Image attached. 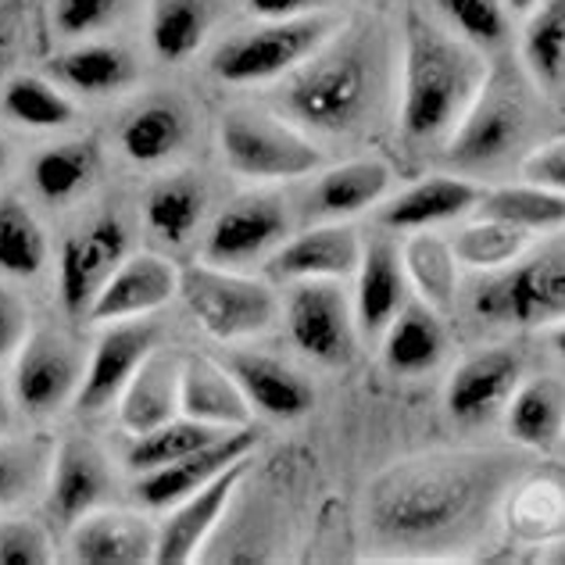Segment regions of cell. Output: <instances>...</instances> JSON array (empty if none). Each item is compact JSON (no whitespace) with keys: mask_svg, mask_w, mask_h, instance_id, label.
Masks as SVG:
<instances>
[{"mask_svg":"<svg viewBox=\"0 0 565 565\" xmlns=\"http://www.w3.org/2000/svg\"><path fill=\"white\" fill-rule=\"evenodd\" d=\"M51 533L36 519H8L0 523V565H51Z\"/></svg>","mask_w":565,"mask_h":565,"instance_id":"7bdbcfd3","label":"cell"},{"mask_svg":"<svg viewBox=\"0 0 565 565\" xmlns=\"http://www.w3.org/2000/svg\"><path fill=\"white\" fill-rule=\"evenodd\" d=\"M204 186L198 180H186V175H175L151 190L147 198V226H151L161 241L169 244H186L193 233H198L201 218H204Z\"/></svg>","mask_w":565,"mask_h":565,"instance_id":"8d00e7d4","label":"cell"},{"mask_svg":"<svg viewBox=\"0 0 565 565\" xmlns=\"http://www.w3.org/2000/svg\"><path fill=\"white\" fill-rule=\"evenodd\" d=\"M230 429H218V426H207L198 419H169L166 426L151 429V434H140L137 440L129 444L126 451V462L129 469L137 472H151L158 466H169V462H180V458L193 455L215 444L218 437H226Z\"/></svg>","mask_w":565,"mask_h":565,"instance_id":"d590c367","label":"cell"},{"mask_svg":"<svg viewBox=\"0 0 565 565\" xmlns=\"http://www.w3.org/2000/svg\"><path fill=\"white\" fill-rule=\"evenodd\" d=\"M476 215L509 222L526 233H552L565 226V193L547 190L541 183H512V186H498V190H483L480 204H476Z\"/></svg>","mask_w":565,"mask_h":565,"instance_id":"d6a6232c","label":"cell"},{"mask_svg":"<svg viewBox=\"0 0 565 565\" xmlns=\"http://www.w3.org/2000/svg\"><path fill=\"white\" fill-rule=\"evenodd\" d=\"M501 4L509 8V14H530L541 0H501Z\"/></svg>","mask_w":565,"mask_h":565,"instance_id":"f907efd6","label":"cell"},{"mask_svg":"<svg viewBox=\"0 0 565 565\" xmlns=\"http://www.w3.org/2000/svg\"><path fill=\"white\" fill-rule=\"evenodd\" d=\"M47 262V236L22 201H0V273L36 276Z\"/></svg>","mask_w":565,"mask_h":565,"instance_id":"f35d334b","label":"cell"},{"mask_svg":"<svg viewBox=\"0 0 565 565\" xmlns=\"http://www.w3.org/2000/svg\"><path fill=\"white\" fill-rule=\"evenodd\" d=\"M54 79L76 90L83 97H108L115 90H126L137 76L129 51L115 47V43H79V47L54 57Z\"/></svg>","mask_w":565,"mask_h":565,"instance_id":"f1b7e54d","label":"cell"},{"mask_svg":"<svg viewBox=\"0 0 565 565\" xmlns=\"http://www.w3.org/2000/svg\"><path fill=\"white\" fill-rule=\"evenodd\" d=\"M512 519L519 533L526 537H541V533H552L555 526H562L565 519V498L555 483H533L519 490V498L512 504Z\"/></svg>","mask_w":565,"mask_h":565,"instance_id":"ee69618b","label":"cell"},{"mask_svg":"<svg viewBox=\"0 0 565 565\" xmlns=\"http://www.w3.org/2000/svg\"><path fill=\"white\" fill-rule=\"evenodd\" d=\"M504 408L509 437L530 451H552L565 437V383L558 376L519 380Z\"/></svg>","mask_w":565,"mask_h":565,"instance_id":"83f0119b","label":"cell"},{"mask_svg":"<svg viewBox=\"0 0 565 565\" xmlns=\"http://www.w3.org/2000/svg\"><path fill=\"white\" fill-rule=\"evenodd\" d=\"M530 137V104L519 83L509 76H487L469 115L448 137V166L462 175L498 169Z\"/></svg>","mask_w":565,"mask_h":565,"instance_id":"8992f818","label":"cell"},{"mask_svg":"<svg viewBox=\"0 0 565 565\" xmlns=\"http://www.w3.org/2000/svg\"><path fill=\"white\" fill-rule=\"evenodd\" d=\"M483 198V186L469 180L462 172H434L397 193L383 204L380 222L386 230L415 233V230H434L440 222L462 218L466 212H476V204Z\"/></svg>","mask_w":565,"mask_h":565,"instance_id":"7402d4cb","label":"cell"},{"mask_svg":"<svg viewBox=\"0 0 565 565\" xmlns=\"http://www.w3.org/2000/svg\"><path fill=\"white\" fill-rule=\"evenodd\" d=\"M247 11L262 22H282V19H305L326 8V0H244Z\"/></svg>","mask_w":565,"mask_h":565,"instance_id":"c3c4849f","label":"cell"},{"mask_svg":"<svg viewBox=\"0 0 565 565\" xmlns=\"http://www.w3.org/2000/svg\"><path fill=\"white\" fill-rule=\"evenodd\" d=\"M287 333L294 348L308 354L319 365H351L359 322L348 294L337 287V279H301L287 297Z\"/></svg>","mask_w":565,"mask_h":565,"instance_id":"9c48e42d","label":"cell"},{"mask_svg":"<svg viewBox=\"0 0 565 565\" xmlns=\"http://www.w3.org/2000/svg\"><path fill=\"white\" fill-rule=\"evenodd\" d=\"M523 175L530 183H541L547 190L565 193V137L541 143L537 151L523 158Z\"/></svg>","mask_w":565,"mask_h":565,"instance_id":"bcb514c9","label":"cell"},{"mask_svg":"<svg viewBox=\"0 0 565 565\" xmlns=\"http://www.w3.org/2000/svg\"><path fill=\"white\" fill-rule=\"evenodd\" d=\"M333 29L337 22L322 11L305 14V19L262 22L258 29H247L222 43L212 54V72L222 83H269L290 76L333 36Z\"/></svg>","mask_w":565,"mask_h":565,"instance_id":"52a82bcc","label":"cell"},{"mask_svg":"<svg viewBox=\"0 0 565 565\" xmlns=\"http://www.w3.org/2000/svg\"><path fill=\"white\" fill-rule=\"evenodd\" d=\"M365 241L348 222H319L276 247L269 276L279 282L301 279H348L359 273Z\"/></svg>","mask_w":565,"mask_h":565,"instance_id":"9a60e30c","label":"cell"},{"mask_svg":"<svg viewBox=\"0 0 565 565\" xmlns=\"http://www.w3.org/2000/svg\"><path fill=\"white\" fill-rule=\"evenodd\" d=\"M180 294L190 316L215 340H244L265 333L279 316V297L269 282L236 276L212 262L183 269Z\"/></svg>","mask_w":565,"mask_h":565,"instance_id":"5b68a950","label":"cell"},{"mask_svg":"<svg viewBox=\"0 0 565 565\" xmlns=\"http://www.w3.org/2000/svg\"><path fill=\"white\" fill-rule=\"evenodd\" d=\"M186 143V115L172 100H147L118 129V147L129 161L154 166L172 158Z\"/></svg>","mask_w":565,"mask_h":565,"instance_id":"1f68e13d","label":"cell"},{"mask_svg":"<svg viewBox=\"0 0 565 565\" xmlns=\"http://www.w3.org/2000/svg\"><path fill=\"white\" fill-rule=\"evenodd\" d=\"M212 29V0H154L151 47L161 62H186Z\"/></svg>","mask_w":565,"mask_h":565,"instance_id":"e575fe53","label":"cell"},{"mask_svg":"<svg viewBox=\"0 0 565 565\" xmlns=\"http://www.w3.org/2000/svg\"><path fill=\"white\" fill-rule=\"evenodd\" d=\"M226 369L241 383L247 405L269 415V419H301L316 405V386H311L297 369L282 365L279 359L258 351H233L226 359Z\"/></svg>","mask_w":565,"mask_h":565,"instance_id":"603a6c76","label":"cell"},{"mask_svg":"<svg viewBox=\"0 0 565 565\" xmlns=\"http://www.w3.org/2000/svg\"><path fill=\"white\" fill-rule=\"evenodd\" d=\"M111 469L97 444L68 437L54 448L47 476V504L57 523H79L83 515L100 509L111 494Z\"/></svg>","mask_w":565,"mask_h":565,"instance_id":"e0dca14e","label":"cell"},{"mask_svg":"<svg viewBox=\"0 0 565 565\" xmlns=\"http://www.w3.org/2000/svg\"><path fill=\"white\" fill-rule=\"evenodd\" d=\"M448 354V326L437 308L423 297L408 301L397 311L394 322L383 330V365L394 376H419L437 369Z\"/></svg>","mask_w":565,"mask_h":565,"instance_id":"4316f807","label":"cell"},{"mask_svg":"<svg viewBox=\"0 0 565 565\" xmlns=\"http://www.w3.org/2000/svg\"><path fill=\"white\" fill-rule=\"evenodd\" d=\"M519 462L501 451H429L401 458L365 490L373 537L391 547L426 552L472 537L494 515Z\"/></svg>","mask_w":565,"mask_h":565,"instance_id":"6da1fadb","label":"cell"},{"mask_svg":"<svg viewBox=\"0 0 565 565\" xmlns=\"http://www.w3.org/2000/svg\"><path fill=\"white\" fill-rule=\"evenodd\" d=\"M476 319L498 326H552L565 319V236L523 265L490 276L472 294Z\"/></svg>","mask_w":565,"mask_h":565,"instance_id":"ba28073f","label":"cell"},{"mask_svg":"<svg viewBox=\"0 0 565 565\" xmlns=\"http://www.w3.org/2000/svg\"><path fill=\"white\" fill-rule=\"evenodd\" d=\"M154 348H158V326L143 319H122L108 333H100L90 354V365H86L83 383L76 391V408L83 415L111 408L118 394L126 391L129 376L137 373L140 362Z\"/></svg>","mask_w":565,"mask_h":565,"instance_id":"7c38bea8","label":"cell"},{"mask_svg":"<svg viewBox=\"0 0 565 565\" xmlns=\"http://www.w3.org/2000/svg\"><path fill=\"white\" fill-rule=\"evenodd\" d=\"M122 11V0H54V25L65 36H94L111 25Z\"/></svg>","mask_w":565,"mask_h":565,"instance_id":"f6af8a7d","label":"cell"},{"mask_svg":"<svg viewBox=\"0 0 565 565\" xmlns=\"http://www.w3.org/2000/svg\"><path fill=\"white\" fill-rule=\"evenodd\" d=\"M359 290H354V322L359 333L376 340L383 337L386 326L394 322V316L408 305V273L405 262L397 255V244L391 236H373L362 250L359 262Z\"/></svg>","mask_w":565,"mask_h":565,"instance_id":"44dd1931","label":"cell"},{"mask_svg":"<svg viewBox=\"0 0 565 565\" xmlns=\"http://www.w3.org/2000/svg\"><path fill=\"white\" fill-rule=\"evenodd\" d=\"M401 262H405L408 282L419 290L423 301L437 308L440 316H448L458 294V258L451 250V241H444V236L429 230H415L408 244L401 247Z\"/></svg>","mask_w":565,"mask_h":565,"instance_id":"4dcf8cb0","label":"cell"},{"mask_svg":"<svg viewBox=\"0 0 565 565\" xmlns=\"http://www.w3.org/2000/svg\"><path fill=\"white\" fill-rule=\"evenodd\" d=\"M373 29L333 33L279 86V108L301 129L348 137L373 118L383 86V62Z\"/></svg>","mask_w":565,"mask_h":565,"instance_id":"3957f363","label":"cell"},{"mask_svg":"<svg viewBox=\"0 0 565 565\" xmlns=\"http://www.w3.org/2000/svg\"><path fill=\"white\" fill-rule=\"evenodd\" d=\"M51 451L43 444H0V504H19L51 476Z\"/></svg>","mask_w":565,"mask_h":565,"instance_id":"b9f144b4","label":"cell"},{"mask_svg":"<svg viewBox=\"0 0 565 565\" xmlns=\"http://www.w3.org/2000/svg\"><path fill=\"white\" fill-rule=\"evenodd\" d=\"M247 476V458L233 462L226 472H218L212 483L193 490L183 501H175L166 523L158 526V547L154 562L158 565H186L198 558V547L207 541V533L218 526V519L226 515L233 494L241 490Z\"/></svg>","mask_w":565,"mask_h":565,"instance_id":"5bb4252c","label":"cell"},{"mask_svg":"<svg viewBox=\"0 0 565 565\" xmlns=\"http://www.w3.org/2000/svg\"><path fill=\"white\" fill-rule=\"evenodd\" d=\"M83 383V365L76 348L51 330L25 337L14 362V401L25 415H54L68 397H76Z\"/></svg>","mask_w":565,"mask_h":565,"instance_id":"30bf717a","label":"cell"},{"mask_svg":"<svg viewBox=\"0 0 565 565\" xmlns=\"http://www.w3.org/2000/svg\"><path fill=\"white\" fill-rule=\"evenodd\" d=\"M94 172H97V147L90 140H72V143H57L36 158L33 183L43 201L65 204L79 190H86Z\"/></svg>","mask_w":565,"mask_h":565,"instance_id":"74e56055","label":"cell"},{"mask_svg":"<svg viewBox=\"0 0 565 565\" xmlns=\"http://www.w3.org/2000/svg\"><path fill=\"white\" fill-rule=\"evenodd\" d=\"M394 183V169L383 158H354L344 166L326 169L308 193L311 215L319 222H344L386 198Z\"/></svg>","mask_w":565,"mask_h":565,"instance_id":"484cf974","label":"cell"},{"mask_svg":"<svg viewBox=\"0 0 565 565\" xmlns=\"http://www.w3.org/2000/svg\"><path fill=\"white\" fill-rule=\"evenodd\" d=\"M547 340H552V348H555L558 359H565V319L547 326Z\"/></svg>","mask_w":565,"mask_h":565,"instance_id":"681fc988","label":"cell"},{"mask_svg":"<svg viewBox=\"0 0 565 565\" xmlns=\"http://www.w3.org/2000/svg\"><path fill=\"white\" fill-rule=\"evenodd\" d=\"M523 380V359L509 348L476 351L455 369L448 383V412L458 423H487L509 405Z\"/></svg>","mask_w":565,"mask_h":565,"instance_id":"ffe728a7","label":"cell"},{"mask_svg":"<svg viewBox=\"0 0 565 565\" xmlns=\"http://www.w3.org/2000/svg\"><path fill=\"white\" fill-rule=\"evenodd\" d=\"M4 169H8V147L0 143V175H4Z\"/></svg>","mask_w":565,"mask_h":565,"instance_id":"816d5d0a","label":"cell"},{"mask_svg":"<svg viewBox=\"0 0 565 565\" xmlns=\"http://www.w3.org/2000/svg\"><path fill=\"white\" fill-rule=\"evenodd\" d=\"M487 76L490 68L480 47L412 8L401 47V137L412 147L448 143L487 86Z\"/></svg>","mask_w":565,"mask_h":565,"instance_id":"7a4b0ae2","label":"cell"},{"mask_svg":"<svg viewBox=\"0 0 565 565\" xmlns=\"http://www.w3.org/2000/svg\"><path fill=\"white\" fill-rule=\"evenodd\" d=\"M180 294V273L161 255H129L115 265V273L94 297L86 319L90 322H122L151 316L161 305H169Z\"/></svg>","mask_w":565,"mask_h":565,"instance_id":"2e32d148","label":"cell"},{"mask_svg":"<svg viewBox=\"0 0 565 565\" xmlns=\"http://www.w3.org/2000/svg\"><path fill=\"white\" fill-rule=\"evenodd\" d=\"M8 426V405H4V397H0V429Z\"/></svg>","mask_w":565,"mask_h":565,"instance_id":"f5cc1de1","label":"cell"},{"mask_svg":"<svg viewBox=\"0 0 565 565\" xmlns=\"http://www.w3.org/2000/svg\"><path fill=\"white\" fill-rule=\"evenodd\" d=\"M126 258V230L115 215L97 218L90 230L68 236L57 258V290L68 316H86L94 297Z\"/></svg>","mask_w":565,"mask_h":565,"instance_id":"4fadbf2b","label":"cell"},{"mask_svg":"<svg viewBox=\"0 0 565 565\" xmlns=\"http://www.w3.org/2000/svg\"><path fill=\"white\" fill-rule=\"evenodd\" d=\"M444 14L448 29H458V36L472 47H498L509 36V8L501 0H434Z\"/></svg>","mask_w":565,"mask_h":565,"instance_id":"60d3db41","label":"cell"},{"mask_svg":"<svg viewBox=\"0 0 565 565\" xmlns=\"http://www.w3.org/2000/svg\"><path fill=\"white\" fill-rule=\"evenodd\" d=\"M523 65L544 94H565V0H541L526 14Z\"/></svg>","mask_w":565,"mask_h":565,"instance_id":"f546056e","label":"cell"},{"mask_svg":"<svg viewBox=\"0 0 565 565\" xmlns=\"http://www.w3.org/2000/svg\"><path fill=\"white\" fill-rule=\"evenodd\" d=\"M290 233V215L282 201L265 198H241L233 201L226 212L215 218L212 233L204 241V262L233 269V265H247L262 255H269Z\"/></svg>","mask_w":565,"mask_h":565,"instance_id":"8fae6325","label":"cell"},{"mask_svg":"<svg viewBox=\"0 0 565 565\" xmlns=\"http://www.w3.org/2000/svg\"><path fill=\"white\" fill-rule=\"evenodd\" d=\"M255 448V434L247 426L241 429H230L226 437H218L215 444L207 448L193 451L180 462H169V466H158L151 472H140L137 480V501L143 509H169V504L183 501L193 490H201L204 483H212L218 472H226L233 462L250 455Z\"/></svg>","mask_w":565,"mask_h":565,"instance_id":"d6986e66","label":"cell"},{"mask_svg":"<svg viewBox=\"0 0 565 565\" xmlns=\"http://www.w3.org/2000/svg\"><path fill=\"white\" fill-rule=\"evenodd\" d=\"M29 337V311L11 290L0 287V362H8L11 354H19V348Z\"/></svg>","mask_w":565,"mask_h":565,"instance_id":"7dc6e473","label":"cell"},{"mask_svg":"<svg viewBox=\"0 0 565 565\" xmlns=\"http://www.w3.org/2000/svg\"><path fill=\"white\" fill-rule=\"evenodd\" d=\"M4 111L29 129H62L76 118V104L40 76H19L4 90Z\"/></svg>","mask_w":565,"mask_h":565,"instance_id":"ab89813d","label":"cell"},{"mask_svg":"<svg viewBox=\"0 0 565 565\" xmlns=\"http://www.w3.org/2000/svg\"><path fill=\"white\" fill-rule=\"evenodd\" d=\"M72 562L83 565H140L154 562L158 526L137 512L122 509H94L79 523L68 526Z\"/></svg>","mask_w":565,"mask_h":565,"instance_id":"ac0fdd59","label":"cell"},{"mask_svg":"<svg viewBox=\"0 0 565 565\" xmlns=\"http://www.w3.org/2000/svg\"><path fill=\"white\" fill-rule=\"evenodd\" d=\"M247 397L241 391V383L233 380L226 365H218L212 359H183L180 365V415L198 419L218 429H241L250 423Z\"/></svg>","mask_w":565,"mask_h":565,"instance_id":"d4e9b609","label":"cell"},{"mask_svg":"<svg viewBox=\"0 0 565 565\" xmlns=\"http://www.w3.org/2000/svg\"><path fill=\"white\" fill-rule=\"evenodd\" d=\"M180 359L154 348L118 394V423L132 437L151 434L180 415Z\"/></svg>","mask_w":565,"mask_h":565,"instance_id":"cb8c5ba5","label":"cell"},{"mask_svg":"<svg viewBox=\"0 0 565 565\" xmlns=\"http://www.w3.org/2000/svg\"><path fill=\"white\" fill-rule=\"evenodd\" d=\"M218 147L222 161L255 183L297 180V175L322 169V151L301 129L255 108H233L222 115Z\"/></svg>","mask_w":565,"mask_h":565,"instance_id":"277c9868","label":"cell"},{"mask_svg":"<svg viewBox=\"0 0 565 565\" xmlns=\"http://www.w3.org/2000/svg\"><path fill=\"white\" fill-rule=\"evenodd\" d=\"M530 244H533V233L509 226V222L476 215V222H469V226L455 233L451 250H455L458 265L498 273V269H509L515 262H523Z\"/></svg>","mask_w":565,"mask_h":565,"instance_id":"836d02e7","label":"cell"}]
</instances>
